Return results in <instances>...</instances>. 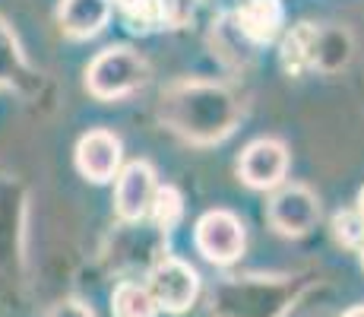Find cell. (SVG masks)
I'll list each match as a JSON object with an SVG mask.
<instances>
[{
  "label": "cell",
  "mask_w": 364,
  "mask_h": 317,
  "mask_svg": "<svg viewBox=\"0 0 364 317\" xmlns=\"http://www.w3.org/2000/svg\"><path fill=\"white\" fill-rule=\"evenodd\" d=\"M314 317H336L333 311H320V314H314Z\"/></svg>",
  "instance_id": "cell-22"
},
{
  "label": "cell",
  "mask_w": 364,
  "mask_h": 317,
  "mask_svg": "<svg viewBox=\"0 0 364 317\" xmlns=\"http://www.w3.org/2000/svg\"><path fill=\"white\" fill-rule=\"evenodd\" d=\"M149 216L162 235H171V232L181 225V219H184V197H181V190L171 187V185H159L156 197H152Z\"/></svg>",
  "instance_id": "cell-14"
},
{
  "label": "cell",
  "mask_w": 364,
  "mask_h": 317,
  "mask_svg": "<svg viewBox=\"0 0 364 317\" xmlns=\"http://www.w3.org/2000/svg\"><path fill=\"white\" fill-rule=\"evenodd\" d=\"M162 6H165V23L171 26V29L184 26L193 13V0H162Z\"/></svg>",
  "instance_id": "cell-18"
},
{
  "label": "cell",
  "mask_w": 364,
  "mask_h": 317,
  "mask_svg": "<svg viewBox=\"0 0 364 317\" xmlns=\"http://www.w3.org/2000/svg\"><path fill=\"white\" fill-rule=\"evenodd\" d=\"M159 115L178 137L200 146L225 140L241 121V108H237L235 95L225 86L203 80H184L165 89Z\"/></svg>",
  "instance_id": "cell-1"
},
{
  "label": "cell",
  "mask_w": 364,
  "mask_h": 317,
  "mask_svg": "<svg viewBox=\"0 0 364 317\" xmlns=\"http://www.w3.org/2000/svg\"><path fill=\"white\" fill-rule=\"evenodd\" d=\"M159 314L162 311H159L149 286L127 279V283H121L111 292V317H159Z\"/></svg>",
  "instance_id": "cell-13"
},
{
  "label": "cell",
  "mask_w": 364,
  "mask_h": 317,
  "mask_svg": "<svg viewBox=\"0 0 364 317\" xmlns=\"http://www.w3.org/2000/svg\"><path fill=\"white\" fill-rule=\"evenodd\" d=\"M269 225L285 238H301L317 225L320 219V203L311 187L304 185H285L272 194L269 200Z\"/></svg>",
  "instance_id": "cell-6"
},
{
  "label": "cell",
  "mask_w": 364,
  "mask_h": 317,
  "mask_svg": "<svg viewBox=\"0 0 364 317\" xmlns=\"http://www.w3.org/2000/svg\"><path fill=\"white\" fill-rule=\"evenodd\" d=\"M358 213H361V219H364V187L358 190Z\"/></svg>",
  "instance_id": "cell-21"
},
{
  "label": "cell",
  "mask_w": 364,
  "mask_h": 317,
  "mask_svg": "<svg viewBox=\"0 0 364 317\" xmlns=\"http://www.w3.org/2000/svg\"><path fill=\"white\" fill-rule=\"evenodd\" d=\"M146 286H149L159 311L184 314V311H191L197 295H200V273L193 270L187 260L165 254V257H159L156 264H152L149 283Z\"/></svg>",
  "instance_id": "cell-4"
},
{
  "label": "cell",
  "mask_w": 364,
  "mask_h": 317,
  "mask_svg": "<svg viewBox=\"0 0 364 317\" xmlns=\"http://www.w3.org/2000/svg\"><path fill=\"white\" fill-rule=\"evenodd\" d=\"M358 254H361V266H364V244H361V248H358Z\"/></svg>",
  "instance_id": "cell-24"
},
{
  "label": "cell",
  "mask_w": 364,
  "mask_h": 317,
  "mask_svg": "<svg viewBox=\"0 0 364 317\" xmlns=\"http://www.w3.org/2000/svg\"><path fill=\"white\" fill-rule=\"evenodd\" d=\"M149 80V63L139 51H133L127 45H114L105 51L86 67V89L95 98H124L136 89L146 86Z\"/></svg>",
  "instance_id": "cell-3"
},
{
  "label": "cell",
  "mask_w": 364,
  "mask_h": 317,
  "mask_svg": "<svg viewBox=\"0 0 364 317\" xmlns=\"http://www.w3.org/2000/svg\"><path fill=\"white\" fill-rule=\"evenodd\" d=\"M295 289L279 279H232L215 292L213 317H282Z\"/></svg>",
  "instance_id": "cell-2"
},
{
  "label": "cell",
  "mask_w": 364,
  "mask_h": 317,
  "mask_svg": "<svg viewBox=\"0 0 364 317\" xmlns=\"http://www.w3.org/2000/svg\"><path fill=\"white\" fill-rule=\"evenodd\" d=\"M317 41H320V29L314 23H298L295 29L282 38V67L289 76H301L307 70L317 67Z\"/></svg>",
  "instance_id": "cell-12"
},
{
  "label": "cell",
  "mask_w": 364,
  "mask_h": 317,
  "mask_svg": "<svg viewBox=\"0 0 364 317\" xmlns=\"http://www.w3.org/2000/svg\"><path fill=\"white\" fill-rule=\"evenodd\" d=\"M76 168L82 178L105 185L121 172V140L108 130H89L76 143Z\"/></svg>",
  "instance_id": "cell-9"
},
{
  "label": "cell",
  "mask_w": 364,
  "mask_h": 317,
  "mask_svg": "<svg viewBox=\"0 0 364 317\" xmlns=\"http://www.w3.org/2000/svg\"><path fill=\"white\" fill-rule=\"evenodd\" d=\"M285 172H289V150H285V143H279L272 137L254 140L241 152V162H237L241 181L254 190L279 187L285 181Z\"/></svg>",
  "instance_id": "cell-7"
},
{
  "label": "cell",
  "mask_w": 364,
  "mask_h": 317,
  "mask_svg": "<svg viewBox=\"0 0 364 317\" xmlns=\"http://www.w3.org/2000/svg\"><path fill=\"white\" fill-rule=\"evenodd\" d=\"M342 317H364V305H355V308H348V311L342 314Z\"/></svg>",
  "instance_id": "cell-20"
},
{
  "label": "cell",
  "mask_w": 364,
  "mask_h": 317,
  "mask_svg": "<svg viewBox=\"0 0 364 317\" xmlns=\"http://www.w3.org/2000/svg\"><path fill=\"white\" fill-rule=\"evenodd\" d=\"M193 241L209 264H235L244 254V225L228 209H209L193 229Z\"/></svg>",
  "instance_id": "cell-5"
},
{
  "label": "cell",
  "mask_w": 364,
  "mask_h": 317,
  "mask_svg": "<svg viewBox=\"0 0 364 317\" xmlns=\"http://www.w3.org/2000/svg\"><path fill=\"white\" fill-rule=\"evenodd\" d=\"M48 317H95L92 308L86 301H76V298H67V301H58V305L48 311Z\"/></svg>",
  "instance_id": "cell-19"
},
{
  "label": "cell",
  "mask_w": 364,
  "mask_h": 317,
  "mask_svg": "<svg viewBox=\"0 0 364 317\" xmlns=\"http://www.w3.org/2000/svg\"><path fill=\"white\" fill-rule=\"evenodd\" d=\"M19 80H32V70L23 54H19L16 38H13L10 29L4 26V19H0V83L19 86Z\"/></svg>",
  "instance_id": "cell-16"
},
{
  "label": "cell",
  "mask_w": 364,
  "mask_h": 317,
  "mask_svg": "<svg viewBox=\"0 0 364 317\" xmlns=\"http://www.w3.org/2000/svg\"><path fill=\"white\" fill-rule=\"evenodd\" d=\"M235 23L241 35L254 45H269L282 35L285 6L282 0H241L235 10Z\"/></svg>",
  "instance_id": "cell-10"
},
{
  "label": "cell",
  "mask_w": 364,
  "mask_h": 317,
  "mask_svg": "<svg viewBox=\"0 0 364 317\" xmlns=\"http://www.w3.org/2000/svg\"><path fill=\"white\" fill-rule=\"evenodd\" d=\"M114 4H117V6H124V4H127V0H111V6H114Z\"/></svg>",
  "instance_id": "cell-23"
},
{
  "label": "cell",
  "mask_w": 364,
  "mask_h": 317,
  "mask_svg": "<svg viewBox=\"0 0 364 317\" xmlns=\"http://www.w3.org/2000/svg\"><path fill=\"white\" fill-rule=\"evenodd\" d=\"M156 172L149 162L136 159L117 172V187H114V209L124 222H139L149 216L152 197H156Z\"/></svg>",
  "instance_id": "cell-8"
},
{
  "label": "cell",
  "mask_w": 364,
  "mask_h": 317,
  "mask_svg": "<svg viewBox=\"0 0 364 317\" xmlns=\"http://www.w3.org/2000/svg\"><path fill=\"white\" fill-rule=\"evenodd\" d=\"M124 23L133 35H152L159 29H165V6L162 0H127L121 6Z\"/></svg>",
  "instance_id": "cell-15"
},
{
  "label": "cell",
  "mask_w": 364,
  "mask_h": 317,
  "mask_svg": "<svg viewBox=\"0 0 364 317\" xmlns=\"http://www.w3.org/2000/svg\"><path fill=\"white\" fill-rule=\"evenodd\" d=\"M111 19V0H60L58 23L70 38H92Z\"/></svg>",
  "instance_id": "cell-11"
},
{
  "label": "cell",
  "mask_w": 364,
  "mask_h": 317,
  "mask_svg": "<svg viewBox=\"0 0 364 317\" xmlns=\"http://www.w3.org/2000/svg\"><path fill=\"white\" fill-rule=\"evenodd\" d=\"M333 238L342 248H355L358 251L364 244V219L358 209H339L333 216Z\"/></svg>",
  "instance_id": "cell-17"
}]
</instances>
